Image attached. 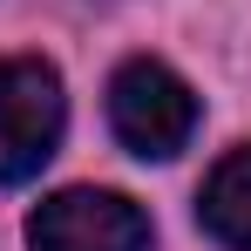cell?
<instances>
[{
	"label": "cell",
	"mask_w": 251,
	"mask_h": 251,
	"mask_svg": "<svg viewBox=\"0 0 251 251\" xmlns=\"http://www.w3.org/2000/svg\"><path fill=\"white\" fill-rule=\"evenodd\" d=\"M109 129H116L123 150L163 163V156H176V150L190 143V129H197V95H190V82H183L176 68L136 54V61H123V68L109 75Z\"/></svg>",
	"instance_id": "6da1fadb"
},
{
	"label": "cell",
	"mask_w": 251,
	"mask_h": 251,
	"mask_svg": "<svg viewBox=\"0 0 251 251\" xmlns=\"http://www.w3.org/2000/svg\"><path fill=\"white\" fill-rule=\"evenodd\" d=\"M68 123L61 75L34 54H0V183H27Z\"/></svg>",
	"instance_id": "7a4b0ae2"
},
{
	"label": "cell",
	"mask_w": 251,
	"mask_h": 251,
	"mask_svg": "<svg viewBox=\"0 0 251 251\" xmlns=\"http://www.w3.org/2000/svg\"><path fill=\"white\" fill-rule=\"evenodd\" d=\"M27 251H150V217L123 190H54L27 224Z\"/></svg>",
	"instance_id": "3957f363"
},
{
	"label": "cell",
	"mask_w": 251,
	"mask_h": 251,
	"mask_svg": "<svg viewBox=\"0 0 251 251\" xmlns=\"http://www.w3.org/2000/svg\"><path fill=\"white\" fill-rule=\"evenodd\" d=\"M197 217H204V231L224 251H251V143L231 150L224 163L210 170L204 197H197Z\"/></svg>",
	"instance_id": "277c9868"
}]
</instances>
